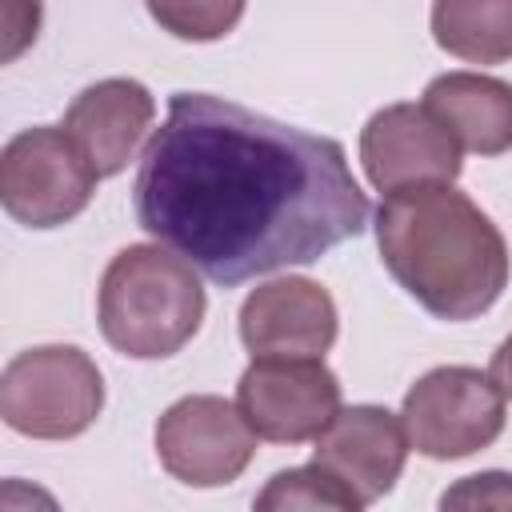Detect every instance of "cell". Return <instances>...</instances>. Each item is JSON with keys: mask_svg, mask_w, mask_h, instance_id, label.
Listing matches in <instances>:
<instances>
[{"mask_svg": "<svg viewBox=\"0 0 512 512\" xmlns=\"http://www.w3.org/2000/svg\"><path fill=\"white\" fill-rule=\"evenodd\" d=\"M136 220L212 284L312 264L368 224L336 140L208 92H172L132 184Z\"/></svg>", "mask_w": 512, "mask_h": 512, "instance_id": "6da1fadb", "label": "cell"}, {"mask_svg": "<svg viewBox=\"0 0 512 512\" xmlns=\"http://www.w3.org/2000/svg\"><path fill=\"white\" fill-rule=\"evenodd\" d=\"M376 244L396 284L440 320L488 312L508 284L500 228L452 184H412L376 208Z\"/></svg>", "mask_w": 512, "mask_h": 512, "instance_id": "7a4b0ae2", "label": "cell"}, {"mask_svg": "<svg viewBox=\"0 0 512 512\" xmlns=\"http://www.w3.org/2000/svg\"><path fill=\"white\" fill-rule=\"evenodd\" d=\"M96 316L116 352L132 360H164L196 336L204 320V288L180 252L128 244L100 276Z\"/></svg>", "mask_w": 512, "mask_h": 512, "instance_id": "3957f363", "label": "cell"}, {"mask_svg": "<svg viewBox=\"0 0 512 512\" xmlns=\"http://www.w3.org/2000/svg\"><path fill=\"white\" fill-rule=\"evenodd\" d=\"M104 408L96 360L76 344H40L8 360L0 376V416L32 440H72Z\"/></svg>", "mask_w": 512, "mask_h": 512, "instance_id": "277c9868", "label": "cell"}, {"mask_svg": "<svg viewBox=\"0 0 512 512\" xmlns=\"http://www.w3.org/2000/svg\"><path fill=\"white\" fill-rule=\"evenodd\" d=\"M96 180V168L64 128H24L0 152V200L24 228H60L76 220Z\"/></svg>", "mask_w": 512, "mask_h": 512, "instance_id": "5b68a950", "label": "cell"}, {"mask_svg": "<svg viewBox=\"0 0 512 512\" xmlns=\"http://www.w3.org/2000/svg\"><path fill=\"white\" fill-rule=\"evenodd\" d=\"M400 420L420 456L460 460L488 448L504 432V392L480 368L444 364L408 388Z\"/></svg>", "mask_w": 512, "mask_h": 512, "instance_id": "8992f818", "label": "cell"}, {"mask_svg": "<svg viewBox=\"0 0 512 512\" xmlns=\"http://www.w3.org/2000/svg\"><path fill=\"white\" fill-rule=\"evenodd\" d=\"M236 404L256 436L304 444L340 412V380L320 356H252L236 384Z\"/></svg>", "mask_w": 512, "mask_h": 512, "instance_id": "52a82bcc", "label": "cell"}, {"mask_svg": "<svg viewBox=\"0 0 512 512\" xmlns=\"http://www.w3.org/2000/svg\"><path fill=\"white\" fill-rule=\"evenodd\" d=\"M160 464L192 488L232 484L256 456V428L224 396H184L156 420Z\"/></svg>", "mask_w": 512, "mask_h": 512, "instance_id": "ba28073f", "label": "cell"}, {"mask_svg": "<svg viewBox=\"0 0 512 512\" xmlns=\"http://www.w3.org/2000/svg\"><path fill=\"white\" fill-rule=\"evenodd\" d=\"M360 164L380 192L452 184L460 176V144L424 104H388L360 132Z\"/></svg>", "mask_w": 512, "mask_h": 512, "instance_id": "9c48e42d", "label": "cell"}, {"mask_svg": "<svg viewBox=\"0 0 512 512\" xmlns=\"http://www.w3.org/2000/svg\"><path fill=\"white\" fill-rule=\"evenodd\" d=\"M336 328V300L304 276L260 284L240 308V340L252 356H324Z\"/></svg>", "mask_w": 512, "mask_h": 512, "instance_id": "30bf717a", "label": "cell"}, {"mask_svg": "<svg viewBox=\"0 0 512 512\" xmlns=\"http://www.w3.org/2000/svg\"><path fill=\"white\" fill-rule=\"evenodd\" d=\"M408 460V428L388 408L352 404L316 436V464L340 476L364 504L392 492Z\"/></svg>", "mask_w": 512, "mask_h": 512, "instance_id": "8fae6325", "label": "cell"}, {"mask_svg": "<svg viewBox=\"0 0 512 512\" xmlns=\"http://www.w3.org/2000/svg\"><path fill=\"white\" fill-rule=\"evenodd\" d=\"M156 100L140 80H96L64 112V132L80 144L96 176H116L136 156L144 132L152 128Z\"/></svg>", "mask_w": 512, "mask_h": 512, "instance_id": "7c38bea8", "label": "cell"}, {"mask_svg": "<svg viewBox=\"0 0 512 512\" xmlns=\"http://www.w3.org/2000/svg\"><path fill=\"white\" fill-rule=\"evenodd\" d=\"M424 108L476 156L512 148V84L480 72H444L424 88Z\"/></svg>", "mask_w": 512, "mask_h": 512, "instance_id": "4fadbf2b", "label": "cell"}, {"mask_svg": "<svg viewBox=\"0 0 512 512\" xmlns=\"http://www.w3.org/2000/svg\"><path fill=\"white\" fill-rule=\"evenodd\" d=\"M432 36L472 64L512 60V0H432Z\"/></svg>", "mask_w": 512, "mask_h": 512, "instance_id": "5bb4252c", "label": "cell"}, {"mask_svg": "<svg viewBox=\"0 0 512 512\" xmlns=\"http://www.w3.org/2000/svg\"><path fill=\"white\" fill-rule=\"evenodd\" d=\"M260 512H292V508H336V512H356L364 508V500L340 480L332 476L324 464H304V468H288L276 472L268 480V488L256 496Z\"/></svg>", "mask_w": 512, "mask_h": 512, "instance_id": "9a60e30c", "label": "cell"}, {"mask_svg": "<svg viewBox=\"0 0 512 512\" xmlns=\"http://www.w3.org/2000/svg\"><path fill=\"white\" fill-rule=\"evenodd\" d=\"M144 8L180 40H220L244 16V0H144Z\"/></svg>", "mask_w": 512, "mask_h": 512, "instance_id": "2e32d148", "label": "cell"}, {"mask_svg": "<svg viewBox=\"0 0 512 512\" xmlns=\"http://www.w3.org/2000/svg\"><path fill=\"white\" fill-rule=\"evenodd\" d=\"M440 508H512V476L508 472L464 476L456 488L440 496Z\"/></svg>", "mask_w": 512, "mask_h": 512, "instance_id": "e0dca14e", "label": "cell"}, {"mask_svg": "<svg viewBox=\"0 0 512 512\" xmlns=\"http://www.w3.org/2000/svg\"><path fill=\"white\" fill-rule=\"evenodd\" d=\"M40 32V0H4V64H12Z\"/></svg>", "mask_w": 512, "mask_h": 512, "instance_id": "ac0fdd59", "label": "cell"}, {"mask_svg": "<svg viewBox=\"0 0 512 512\" xmlns=\"http://www.w3.org/2000/svg\"><path fill=\"white\" fill-rule=\"evenodd\" d=\"M488 376H492V384L504 392V400H512V332H508V336H504V344L492 352Z\"/></svg>", "mask_w": 512, "mask_h": 512, "instance_id": "d6986e66", "label": "cell"}]
</instances>
